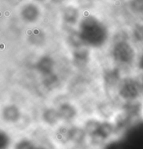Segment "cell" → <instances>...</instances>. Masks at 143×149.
I'll return each instance as SVG.
<instances>
[{
  "label": "cell",
  "mask_w": 143,
  "mask_h": 149,
  "mask_svg": "<svg viewBox=\"0 0 143 149\" xmlns=\"http://www.w3.org/2000/svg\"><path fill=\"white\" fill-rule=\"evenodd\" d=\"M80 35L84 42L93 46L101 45L107 38L105 26L92 17L86 18L82 22Z\"/></svg>",
  "instance_id": "cell-1"
},
{
  "label": "cell",
  "mask_w": 143,
  "mask_h": 149,
  "mask_svg": "<svg viewBox=\"0 0 143 149\" xmlns=\"http://www.w3.org/2000/svg\"><path fill=\"white\" fill-rule=\"evenodd\" d=\"M142 91V86L138 81L133 79H126L119 85V95L122 99L130 102L137 99Z\"/></svg>",
  "instance_id": "cell-2"
},
{
  "label": "cell",
  "mask_w": 143,
  "mask_h": 149,
  "mask_svg": "<svg viewBox=\"0 0 143 149\" xmlns=\"http://www.w3.org/2000/svg\"><path fill=\"white\" fill-rule=\"evenodd\" d=\"M115 134H117V131L114 123L105 120L101 121L97 134L89 139L93 144L101 146L112 139Z\"/></svg>",
  "instance_id": "cell-3"
},
{
  "label": "cell",
  "mask_w": 143,
  "mask_h": 149,
  "mask_svg": "<svg viewBox=\"0 0 143 149\" xmlns=\"http://www.w3.org/2000/svg\"><path fill=\"white\" fill-rule=\"evenodd\" d=\"M113 56L116 61L123 64H129L133 61L135 52L131 46L126 42H119L114 46Z\"/></svg>",
  "instance_id": "cell-4"
},
{
  "label": "cell",
  "mask_w": 143,
  "mask_h": 149,
  "mask_svg": "<svg viewBox=\"0 0 143 149\" xmlns=\"http://www.w3.org/2000/svg\"><path fill=\"white\" fill-rule=\"evenodd\" d=\"M57 110L60 113L61 120L66 122L72 121L78 113L76 108L69 102H64L60 104Z\"/></svg>",
  "instance_id": "cell-5"
},
{
  "label": "cell",
  "mask_w": 143,
  "mask_h": 149,
  "mask_svg": "<svg viewBox=\"0 0 143 149\" xmlns=\"http://www.w3.org/2000/svg\"><path fill=\"white\" fill-rule=\"evenodd\" d=\"M4 120L8 123H15L20 120L21 113L19 108L13 104H9L4 108L2 111Z\"/></svg>",
  "instance_id": "cell-6"
},
{
  "label": "cell",
  "mask_w": 143,
  "mask_h": 149,
  "mask_svg": "<svg viewBox=\"0 0 143 149\" xmlns=\"http://www.w3.org/2000/svg\"><path fill=\"white\" fill-rule=\"evenodd\" d=\"M42 119L48 126L55 127L61 121L60 113L57 109L54 108H48L42 113Z\"/></svg>",
  "instance_id": "cell-7"
},
{
  "label": "cell",
  "mask_w": 143,
  "mask_h": 149,
  "mask_svg": "<svg viewBox=\"0 0 143 149\" xmlns=\"http://www.w3.org/2000/svg\"><path fill=\"white\" fill-rule=\"evenodd\" d=\"M88 138L83 127L73 126L70 127L71 143L76 145H81L85 142Z\"/></svg>",
  "instance_id": "cell-8"
},
{
  "label": "cell",
  "mask_w": 143,
  "mask_h": 149,
  "mask_svg": "<svg viewBox=\"0 0 143 149\" xmlns=\"http://www.w3.org/2000/svg\"><path fill=\"white\" fill-rule=\"evenodd\" d=\"M53 67H54V62L50 57L48 56H43L40 58L36 64V68L43 75L53 73Z\"/></svg>",
  "instance_id": "cell-9"
},
{
  "label": "cell",
  "mask_w": 143,
  "mask_h": 149,
  "mask_svg": "<svg viewBox=\"0 0 143 149\" xmlns=\"http://www.w3.org/2000/svg\"><path fill=\"white\" fill-rule=\"evenodd\" d=\"M55 139L57 143L62 145L70 143V127H59L55 132Z\"/></svg>",
  "instance_id": "cell-10"
},
{
  "label": "cell",
  "mask_w": 143,
  "mask_h": 149,
  "mask_svg": "<svg viewBox=\"0 0 143 149\" xmlns=\"http://www.w3.org/2000/svg\"><path fill=\"white\" fill-rule=\"evenodd\" d=\"M101 123V120L94 119V118H91V119L86 120L83 127L87 133L89 139L94 137L97 134Z\"/></svg>",
  "instance_id": "cell-11"
},
{
  "label": "cell",
  "mask_w": 143,
  "mask_h": 149,
  "mask_svg": "<svg viewBox=\"0 0 143 149\" xmlns=\"http://www.w3.org/2000/svg\"><path fill=\"white\" fill-rule=\"evenodd\" d=\"M22 18L27 22H33L38 18L39 12L34 6H27L21 13Z\"/></svg>",
  "instance_id": "cell-12"
},
{
  "label": "cell",
  "mask_w": 143,
  "mask_h": 149,
  "mask_svg": "<svg viewBox=\"0 0 143 149\" xmlns=\"http://www.w3.org/2000/svg\"><path fill=\"white\" fill-rule=\"evenodd\" d=\"M119 80V74L117 70H112L105 74V82L107 86L113 88L118 84Z\"/></svg>",
  "instance_id": "cell-13"
},
{
  "label": "cell",
  "mask_w": 143,
  "mask_h": 149,
  "mask_svg": "<svg viewBox=\"0 0 143 149\" xmlns=\"http://www.w3.org/2000/svg\"><path fill=\"white\" fill-rule=\"evenodd\" d=\"M89 58V54L86 49H80L75 52L74 58L76 60V63L78 65H84L87 62Z\"/></svg>",
  "instance_id": "cell-14"
},
{
  "label": "cell",
  "mask_w": 143,
  "mask_h": 149,
  "mask_svg": "<svg viewBox=\"0 0 143 149\" xmlns=\"http://www.w3.org/2000/svg\"><path fill=\"white\" fill-rule=\"evenodd\" d=\"M78 17V13L76 9L72 8H67L64 12V19L69 24H74L76 22Z\"/></svg>",
  "instance_id": "cell-15"
},
{
  "label": "cell",
  "mask_w": 143,
  "mask_h": 149,
  "mask_svg": "<svg viewBox=\"0 0 143 149\" xmlns=\"http://www.w3.org/2000/svg\"><path fill=\"white\" fill-rule=\"evenodd\" d=\"M34 142L28 138L18 140L14 146V149H34L36 146Z\"/></svg>",
  "instance_id": "cell-16"
},
{
  "label": "cell",
  "mask_w": 143,
  "mask_h": 149,
  "mask_svg": "<svg viewBox=\"0 0 143 149\" xmlns=\"http://www.w3.org/2000/svg\"><path fill=\"white\" fill-rule=\"evenodd\" d=\"M11 144V138L6 131L1 130L0 132V149H8Z\"/></svg>",
  "instance_id": "cell-17"
},
{
  "label": "cell",
  "mask_w": 143,
  "mask_h": 149,
  "mask_svg": "<svg viewBox=\"0 0 143 149\" xmlns=\"http://www.w3.org/2000/svg\"><path fill=\"white\" fill-rule=\"evenodd\" d=\"M44 85L48 88H53L56 87L58 84V79L53 73L44 75L43 79Z\"/></svg>",
  "instance_id": "cell-18"
},
{
  "label": "cell",
  "mask_w": 143,
  "mask_h": 149,
  "mask_svg": "<svg viewBox=\"0 0 143 149\" xmlns=\"http://www.w3.org/2000/svg\"><path fill=\"white\" fill-rule=\"evenodd\" d=\"M134 35L139 40H143V26H138L135 30Z\"/></svg>",
  "instance_id": "cell-19"
},
{
  "label": "cell",
  "mask_w": 143,
  "mask_h": 149,
  "mask_svg": "<svg viewBox=\"0 0 143 149\" xmlns=\"http://www.w3.org/2000/svg\"><path fill=\"white\" fill-rule=\"evenodd\" d=\"M138 66H139V68H140L141 70H143V55L141 56L140 60H139Z\"/></svg>",
  "instance_id": "cell-20"
},
{
  "label": "cell",
  "mask_w": 143,
  "mask_h": 149,
  "mask_svg": "<svg viewBox=\"0 0 143 149\" xmlns=\"http://www.w3.org/2000/svg\"><path fill=\"white\" fill-rule=\"evenodd\" d=\"M34 149H47L46 147L43 146H41V145H36V146L34 147Z\"/></svg>",
  "instance_id": "cell-21"
},
{
  "label": "cell",
  "mask_w": 143,
  "mask_h": 149,
  "mask_svg": "<svg viewBox=\"0 0 143 149\" xmlns=\"http://www.w3.org/2000/svg\"><path fill=\"white\" fill-rule=\"evenodd\" d=\"M142 91H143V82H142Z\"/></svg>",
  "instance_id": "cell-22"
}]
</instances>
